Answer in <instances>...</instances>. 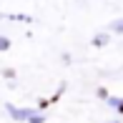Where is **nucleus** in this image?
Returning <instances> with one entry per match:
<instances>
[{"label":"nucleus","mask_w":123,"mask_h":123,"mask_svg":"<svg viewBox=\"0 0 123 123\" xmlns=\"http://www.w3.org/2000/svg\"><path fill=\"white\" fill-rule=\"evenodd\" d=\"M8 45H10V43H8V38H0V50H5Z\"/></svg>","instance_id":"2"},{"label":"nucleus","mask_w":123,"mask_h":123,"mask_svg":"<svg viewBox=\"0 0 123 123\" xmlns=\"http://www.w3.org/2000/svg\"><path fill=\"white\" fill-rule=\"evenodd\" d=\"M45 118H43V116H30V123H43Z\"/></svg>","instance_id":"1"}]
</instances>
